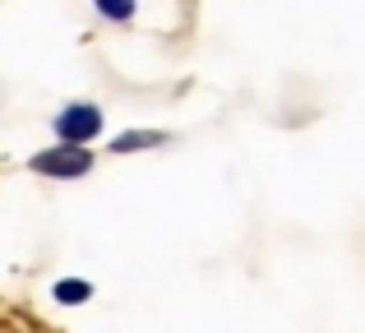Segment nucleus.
Returning <instances> with one entry per match:
<instances>
[{
	"label": "nucleus",
	"mask_w": 365,
	"mask_h": 333,
	"mask_svg": "<svg viewBox=\"0 0 365 333\" xmlns=\"http://www.w3.org/2000/svg\"><path fill=\"white\" fill-rule=\"evenodd\" d=\"M51 135L56 144H79V148H93L102 135H107V107L102 102H88V98H70L51 111Z\"/></svg>",
	"instance_id": "nucleus-1"
},
{
	"label": "nucleus",
	"mask_w": 365,
	"mask_h": 333,
	"mask_svg": "<svg viewBox=\"0 0 365 333\" xmlns=\"http://www.w3.org/2000/svg\"><path fill=\"white\" fill-rule=\"evenodd\" d=\"M24 167L42 180H56V185H74V180L98 171V153H93V148H79V144H46V148H37Z\"/></svg>",
	"instance_id": "nucleus-2"
},
{
	"label": "nucleus",
	"mask_w": 365,
	"mask_h": 333,
	"mask_svg": "<svg viewBox=\"0 0 365 333\" xmlns=\"http://www.w3.org/2000/svg\"><path fill=\"white\" fill-rule=\"evenodd\" d=\"M171 144V130L158 125H130L120 135L107 139V158H134V153H153V148H167Z\"/></svg>",
	"instance_id": "nucleus-3"
},
{
	"label": "nucleus",
	"mask_w": 365,
	"mask_h": 333,
	"mask_svg": "<svg viewBox=\"0 0 365 333\" xmlns=\"http://www.w3.org/2000/svg\"><path fill=\"white\" fill-rule=\"evenodd\" d=\"M93 297H98L93 278H56V282H51V301H56V306L79 310V306H88Z\"/></svg>",
	"instance_id": "nucleus-4"
},
{
	"label": "nucleus",
	"mask_w": 365,
	"mask_h": 333,
	"mask_svg": "<svg viewBox=\"0 0 365 333\" xmlns=\"http://www.w3.org/2000/svg\"><path fill=\"white\" fill-rule=\"evenodd\" d=\"M88 5H93V14L111 28H125V24L139 19V0H88Z\"/></svg>",
	"instance_id": "nucleus-5"
}]
</instances>
